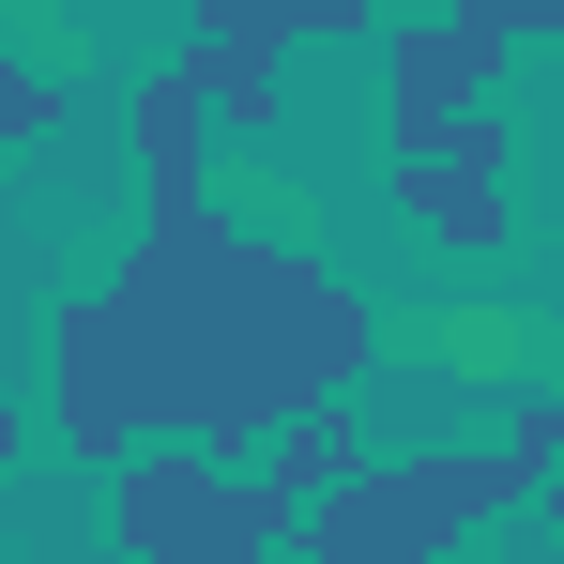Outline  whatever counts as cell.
<instances>
[{
	"label": "cell",
	"mask_w": 564,
	"mask_h": 564,
	"mask_svg": "<svg viewBox=\"0 0 564 564\" xmlns=\"http://www.w3.org/2000/svg\"><path fill=\"white\" fill-rule=\"evenodd\" d=\"M397 198H412V229L427 245H503V122H473V138H427V153H397Z\"/></svg>",
	"instance_id": "6"
},
{
	"label": "cell",
	"mask_w": 564,
	"mask_h": 564,
	"mask_svg": "<svg viewBox=\"0 0 564 564\" xmlns=\"http://www.w3.org/2000/svg\"><path fill=\"white\" fill-rule=\"evenodd\" d=\"M503 46H519V31H503L488 0H443V15H412V31H397V62H381V77H397V153H427V138H473V122H488V77H503Z\"/></svg>",
	"instance_id": "5"
},
{
	"label": "cell",
	"mask_w": 564,
	"mask_h": 564,
	"mask_svg": "<svg viewBox=\"0 0 564 564\" xmlns=\"http://www.w3.org/2000/svg\"><path fill=\"white\" fill-rule=\"evenodd\" d=\"M198 138H214V107H198V77L169 62V77L138 93V169H153V214H198Z\"/></svg>",
	"instance_id": "7"
},
{
	"label": "cell",
	"mask_w": 564,
	"mask_h": 564,
	"mask_svg": "<svg viewBox=\"0 0 564 564\" xmlns=\"http://www.w3.org/2000/svg\"><path fill=\"white\" fill-rule=\"evenodd\" d=\"M488 15H503V31H550V15H564V0H488Z\"/></svg>",
	"instance_id": "11"
},
{
	"label": "cell",
	"mask_w": 564,
	"mask_h": 564,
	"mask_svg": "<svg viewBox=\"0 0 564 564\" xmlns=\"http://www.w3.org/2000/svg\"><path fill=\"white\" fill-rule=\"evenodd\" d=\"M534 488H550V503H564V458H550V473H534Z\"/></svg>",
	"instance_id": "12"
},
{
	"label": "cell",
	"mask_w": 564,
	"mask_h": 564,
	"mask_svg": "<svg viewBox=\"0 0 564 564\" xmlns=\"http://www.w3.org/2000/svg\"><path fill=\"white\" fill-rule=\"evenodd\" d=\"M351 367H367V305L321 275V260L245 245V229L198 198V214H153L138 260L62 305L46 412H62L77 458L260 443V427H290V412L351 397Z\"/></svg>",
	"instance_id": "1"
},
{
	"label": "cell",
	"mask_w": 564,
	"mask_h": 564,
	"mask_svg": "<svg viewBox=\"0 0 564 564\" xmlns=\"http://www.w3.org/2000/svg\"><path fill=\"white\" fill-rule=\"evenodd\" d=\"M260 473H275L290 503H321V488L351 473V427H336V397H321V412H290V427H260Z\"/></svg>",
	"instance_id": "8"
},
{
	"label": "cell",
	"mask_w": 564,
	"mask_h": 564,
	"mask_svg": "<svg viewBox=\"0 0 564 564\" xmlns=\"http://www.w3.org/2000/svg\"><path fill=\"white\" fill-rule=\"evenodd\" d=\"M107 534L138 564H275L305 534V503L260 458H169V443H138L107 473Z\"/></svg>",
	"instance_id": "3"
},
{
	"label": "cell",
	"mask_w": 564,
	"mask_h": 564,
	"mask_svg": "<svg viewBox=\"0 0 564 564\" xmlns=\"http://www.w3.org/2000/svg\"><path fill=\"white\" fill-rule=\"evenodd\" d=\"M564 458V412H519L488 458H351L305 503V564H443L473 519L534 503V473Z\"/></svg>",
	"instance_id": "2"
},
{
	"label": "cell",
	"mask_w": 564,
	"mask_h": 564,
	"mask_svg": "<svg viewBox=\"0 0 564 564\" xmlns=\"http://www.w3.org/2000/svg\"><path fill=\"white\" fill-rule=\"evenodd\" d=\"M46 122H62V93H46V77H31V62H15V46H0V153H31V138H46Z\"/></svg>",
	"instance_id": "9"
},
{
	"label": "cell",
	"mask_w": 564,
	"mask_h": 564,
	"mask_svg": "<svg viewBox=\"0 0 564 564\" xmlns=\"http://www.w3.org/2000/svg\"><path fill=\"white\" fill-rule=\"evenodd\" d=\"M443 367H458V381H503V367H519V321H443Z\"/></svg>",
	"instance_id": "10"
},
{
	"label": "cell",
	"mask_w": 564,
	"mask_h": 564,
	"mask_svg": "<svg viewBox=\"0 0 564 564\" xmlns=\"http://www.w3.org/2000/svg\"><path fill=\"white\" fill-rule=\"evenodd\" d=\"M305 31H381V0H198V107L214 122H275V62L305 46Z\"/></svg>",
	"instance_id": "4"
}]
</instances>
